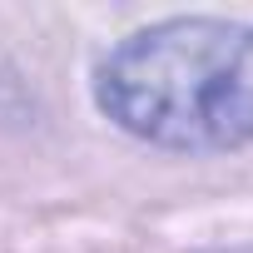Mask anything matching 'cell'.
<instances>
[{
    "label": "cell",
    "instance_id": "6da1fadb",
    "mask_svg": "<svg viewBox=\"0 0 253 253\" xmlns=\"http://www.w3.org/2000/svg\"><path fill=\"white\" fill-rule=\"evenodd\" d=\"M94 104L159 149L253 144V25L179 15L119 40L94 70Z\"/></svg>",
    "mask_w": 253,
    "mask_h": 253
}]
</instances>
